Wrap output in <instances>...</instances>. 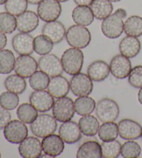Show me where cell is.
<instances>
[{
    "mask_svg": "<svg viewBox=\"0 0 142 158\" xmlns=\"http://www.w3.org/2000/svg\"><path fill=\"white\" fill-rule=\"evenodd\" d=\"M61 60L64 71L69 75H75L81 71L84 54L80 49L71 48L64 52Z\"/></svg>",
    "mask_w": 142,
    "mask_h": 158,
    "instance_id": "cell-1",
    "label": "cell"
},
{
    "mask_svg": "<svg viewBox=\"0 0 142 158\" xmlns=\"http://www.w3.org/2000/svg\"><path fill=\"white\" fill-rule=\"evenodd\" d=\"M56 121L53 116L50 114H40L31 124V131L38 138H44L54 134L58 126Z\"/></svg>",
    "mask_w": 142,
    "mask_h": 158,
    "instance_id": "cell-2",
    "label": "cell"
},
{
    "mask_svg": "<svg viewBox=\"0 0 142 158\" xmlns=\"http://www.w3.org/2000/svg\"><path fill=\"white\" fill-rule=\"evenodd\" d=\"M65 37L71 47L78 49L87 48L92 40L89 30L85 26L79 24L71 26L67 29Z\"/></svg>",
    "mask_w": 142,
    "mask_h": 158,
    "instance_id": "cell-3",
    "label": "cell"
},
{
    "mask_svg": "<svg viewBox=\"0 0 142 158\" xmlns=\"http://www.w3.org/2000/svg\"><path fill=\"white\" fill-rule=\"evenodd\" d=\"M95 111L97 118L102 123L115 121L120 114V109L117 102L108 98L98 102Z\"/></svg>",
    "mask_w": 142,
    "mask_h": 158,
    "instance_id": "cell-4",
    "label": "cell"
},
{
    "mask_svg": "<svg viewBox=\"0 0 142 158\" xmlns=\"http://www.w3.org/2000/svg\"><path fill=\"white\" fill-rule=\"evenodd\" d=\"M74 102L68 97H62L54 102L52 108L53 116L57 121L61 123L71 121L75 114Z\"/></svg>",
    "mask_w": 142,
    "mask_h": 158,
    "instance_id": "cell-5",
    "label": "cell"
},
{
    "mask_svg": "<svg viewBox=\"0 0 142 158\" xmlns=\"http://www.w3.org/2000/svg\"><path fill=\"white\" fill-rule=\"evenodd\" d=\"M124 19L114 13L103 20L101 31L108 39H116L121 36L124 31Z\"/></svg>",
    "mask_w": 142,
    "mask_h": 158,
    "instance_id": "cell-6",
    "label": "cell"
},
{
    "mask_svg": "<svg viewBox=\"0 0 142 158\" xmlns=\"http://www.w3.org/2000/svg\"><path fill=\"white\" fill-rule=\"evenodd\" d=\"M29 130L25 123L18 120L10 121L4 129L6 140L13 144L20 143L28 137Z\"/></svg>",
    "mask_w": 142,
    "mask_h": 158,
    "instance_id": "cell-7",
    "label": "cell"
},
{
    "mask_svg": "<svg viewBox=\"0 0 142 158\" xmlns=\"http://www.w3.org/2000/svg\"><path fill=\"white\" fill-rule=\"evenodd\" d=\"M61 13V4L57 0H42L38 4L37 14L45 23L57 20Z\"/></svg>",
    "mask_w": 142,
    "mask_h": 158,
    "instance_id": "cell-8",
    "label": "cell"
},
{
    "mask_svg": "<svg viewBox=\"0 0 142 158\" xmlns=\"http://www.w3.org/2000/svg\"><path fill=\"white\" fill-rule=\"evenodd\" d=\"M38 68L51 77L61 75L64 71L61 60L50 53L40 57L38 60Z\"/></svg>",
    "mask_w": 142,
    "mask_h": 158,
    "instance_id": "cell-9",
    "label": "cell"
},
{
    "mask_svg": "<svg viewBox=\"0 0 142 158\" xmlns=\"http://www.w3.org/2000/svg\"><path fill=\"white\" fill-rule=\"evenodd\" d=\"M70 89L76 96H87L93 91V82L88 75L85 73H78L71 79Z\"/></svg>",
    "mask_w": 142,
    "mask_h": 158,
    "instance_id": "cell-10",
    "label": "cell"
},
{
    "mask_svg": "<svg viewBox=\"0 0 142 158\" xmlns=\"http://www.w3.org/2000/svg\"><path fill=\"white\" fill-rule=\"evenodd\" d=\"M110 73L114 77L119 80L128 77L132 70L129 58L122 54H118L112 59L110 64Z\"/></svg>",
    "mask_w": 142,
    "mask_h": 158,
    "instance_id": "cell-11",
    "label": "cell"
},
{
    "mask_svg": "<svg viewBox=\"0 0 142 158\" xmlns=\"http://www.w3.org/2000/svg\"><path fill=\"white\" fill-rule=\"evenodd\" d=\"M119 135L123 139L136 140L141 137V125L133 120L125 118L118 123Z\"/></svg>",
    "mask_w": 142,
    "mask_h": 158,
    "instance_id": "cell-12",
    "label": "cell"
},
{
    "mask_svg": "<svg viewBox=\"0 0 142 158\" xmlns=\"http://www.w3.org/2000/svg\"><path fill=\"white\" fill-rule=\"evenodd\" d=\"M19 153L24 158H38L42 156V143L37 138L27 137L20 143Z\"/></svg>",
    "mask_w": 142,
    "mask_h": 158,
    "instance_id": "cell-13",
    "label": "cell"
},
{
    "mask_svg": "<svg viewBox=\"0 0 142 158\" xmlns=\"http://www.w3.org/2000/svg\"><path fill=\"white\" fill-rule=\"evenodd\" d=\"M29 101L38 111L42 113L51 110L54 105L53 97L45 90L33 92L29 97Z\"/></svg>",
    "mask_w": 142,
    "mask_h": 158,
    "instance_id": "cell-14",
    "label": "cell"
},
{
    "mask_svg": "<svg viewBox=\"0 0 142 158\" xmlns=\"http://www.w3.org/2000/svg\"><path fill=\"white\" fill-rule=\"evenodd\" d=\"M38 64L34 57L30 55H20L15 60V72L24 78H29L37 71Z\"/></svg>",
    "mask_w": 142,
    "mask_h": 158,
    "instance_id": "cell-15",
    "label": "cell"
},
{
    "mask_svg": "<svg viewBox=\"0 0 142 158\" xmlns=\"http://www.w3.org/2000/svg\"><path fill=\"white\" fill-rule=\"evenodd\" d=\"M34 39L31 35L20 32L13 38L12 46L20 55H30L34 52Z\"/></svg>",
    "mask_w": 142,
    "mask_h": 158,
    "instance_id": "cell-16",
    "label": "cell"
},
{
    "mask_svg": "<svg viewBox=\"0 0 142 158\" xmlns=\"http://www.w3.org/2000/svg\"><path fill=\"white\" fill-rule=\"evenodd\" d=\"M58 135L64 142L68 144L78 142L82 137V132L78 124L72 121L64 122L60 126Z\"/></svg>",
    "mask_w": 142,
    "mask_h": 158,
    "instance_id": "cell-17",
    "label": "cell"
},
{
    "mask_svg": "<svg viewBox=\"0 0 142 158\" xmlns=\"http://www.w3.org/2000/svg\"><path fill=\"white\" fill-rule=\"evenodd\" d=\"M42 151L45 155L55 157L61 155L65 149L64 141L59 135H50L43 138L42 141Z\"/></svg>",
    "mask_w": 142,
    "mask_h": 158,
    "instance_id": "cell-18",
    "label": "cell"
},
{
    "mask_svg": "<svg viewBox=\"0 0 142 158\" xmlns=\"http://www.w3.org/2000/svg\"><path fill=\"white\" fill-rule=\"evenodd\" d=\"M39 16L31 10H26L17 18V29L22 33L29 34L39 25Z\"/></svg>",
    "mask_w": 142,
    "mask_h": 158,
    "instance_id": "cell-19",
    "label": "cell"
},
{
    "mask_svg": "<svg viewBox=\"0 0 142 158\" xmlns=\"http://www.w3.org/2000/svg\"><path fill=\"white\" fill-rule=\"evenodd\" d=\"M66 32L64 24L57 20L46 23L42 29V34L48 37L54 44L62 42L66 36Z\"/></svg>",
    "mask_w": 142,
    "mask_h": 158,
    "instance_id": "cell-20",
    "label": "cell"
},
{
    "mask_svg": "<svg viewBox=\"0 0 142 158\" xmlns=\"http://www.w3.org/2000/svg\"><path fill=\"white\" fill-rule=\"evenodd\" d=\"M70 89V84L66 78L61 75L50 79L47 91L53 98L58 99L66 96Z\"/></svg>",
    "mask_w": 142,
    "mask_h": 158,
    "instance_id": "cell-21",
    "label": "cell"
},
{
    "mask_svg": "<svg viewBox=\"0 0 142 158\" xmlns=\"http://www.w3.org/2000/svg\"><path fill=\"white\" fill-rule=\"evenodd\" d=\"M141 42L137 38L127 36L119 43V49L122 55L131 59L137 56L141 50Z\"/></svg>",
    "mask_w": 142,
    "mask_h": 158,
    "instance_id": "cell-22",
    "label": "cell"
},
{
    "mask_svg": "<svg viewBox=\"0 0 142 158\" xmlns=\"http://www.w3.org/2000/svg\"><path fill=\"white\" fill-rule=\"evenodd\" d=\"M110 66L101 60L94 61L87 68V75L92 81L97 82L104 81L110 75Z\"/></svg>",
    "mask_w": 142,
    "mask_h": 158,
    "instance_id": "cell-23",
    "label": "cell"
},
{
    "mask_svg": "<svg viewBox=\"0 0 142 158\" xmlns=\"http://www.w3.org/2000/svg\"><path fill=\"white\" fill-rule=\"evenodd\" d=\"M72 17L76 24L82 26H89L94 20L91 8L89 6H77L74 8L72 13Z\"/></svg>",
    "mask_w": 142,
    "mask_h": 158,
    "instance_id": "cell-24",
    "label": "cell"
},
{
    "mask_svg": "<svg viewBox=\"0 0 142 158\" xmlns=\"http://www.w3.org/2000/svg\"><path fill=\"white\" fill-rule=\"evenodd\" d=\"M78 158L102 157L101 146L96 141H87L79 147L76 154Z\"/></svg>",
    "mask_w": 142,
    "mask_h": 158,
    "instance_id": "cell-25",
    "label": "cell"
},
{
    "mask_svg": "<svg viewBox=\"0 0 142 158\" xmlns=\"http://www.w3.org/2000/svg\"><path fill=\"white\" fill-rule=\"evenodd\" d=\"M78 126L82 134L87 137H94L99 132L100 123L99 119L89 114L81 117L78 121Z\"/></svg>",
    "mask_w": 142,
    "mask_h": 158,
    "instance_id": "cell-26",
    "label": "cell"
},
{
    "mask_svg": "<svg viewBox=\"0 0 142 158\" xmlns=\"http://www.w3.org/2000/svg\"><path fill=\"white\" fill-rule=\"evenodd\" d=\"M90 8L94 18L99 20H104L113 11V5L109 0H93Z\"/></svg>",
    "mask_w": 142,
    "mask_h": 158,
    "instance_id": "cell-27",
    "label": "cell"
},
{
    "mask_svg": "<svg viewBox=\"0 0 142 158\" xmlns=\"http://www.w3.org/2000/svg\"><path fill=\"white\" fill-rule=\"evenodd\" d=\"M96 106L95 100L88 96L79 97L74 101L76 113L82 116L91 114L95 110Z\"/></svg>",
    "mask_w": 142,
    "mask_h": 158,
    "instance_id": "cell-28",
    "label": "cell"
},
{
    "mask_svg": "<svg viewBox=\"0 0 142 158\" xmlns=\"http://www.w3.org/2000/svg\"><path fill=\"white\" fill-rule=\"evenodd\" d=\"M4 86L7 91L20 95L25 91L26 82L24 78L20 75H10L4 80Z\"/></svg>",
    "mask_w": 142,
    "mask_h": 158,
    "instance_id": "cell-29",
    "label": "cell"
},
{
    "mask_svg": "<svg viewBox=\"0 0 142 158\" xmlns=\"http://www.w3.org/2000/svg\"><path fill=\"white\" fill-rule=\"evenodd\" d=\"M124 32L127 36L140 37L142 36V18L132 15L124 23Z\"/></svg>",
    "mask_w": 142,
    "mask_h": 158,
    "instance_id": "cell-30",
    "label": "cell"
},
{
    "mask_svg": "<svg viewBox=\"0 0 142 158\" xmlns=\"http://www.w3.org/2000/svg\"><path fill=\"white\" fill-rule=\"evenodd\" d=\"M37 111L31 103H23L18 108L17 116L25 124H31L38 116Z\"/></svg>",
    "mask_w": 142,
    "mask_h": 158,
    "instance_id": "cell-31",
    "label": "cell"
},
{
    "mask_svg": "<svg viewBox=\"0 0 142 158\" xmlns=\"http://www.w3.org/2000/svg\"><path fill=\"white\" fill-rule=\"evenodd\" d=\"M98 135L102 141L116 140L119 135L118 125L114 122L103 123L99 127Z\"/></svg>",
    "mask_w": 142,
    "mask_h": 158,
    "instance_id": "cell-32",
    "label": "cell"
},
{
    "mask_svg": "<svg viewBox=\"0 0 142 158\" xmlns=\"http://www.w3.org/2000/svg\"><path fill=\"white\" fill-rule=\"evenodd\" d=\"M15 64V57L12 51L0 50V74H9L14 69Z\"/></svg>",
    "mask_w": 142,
    "mask_h": 158,
    "instance_id": "cell-33",
    "label": "cell"
},
{
    "mask_svg": "<svg viewBox=\"0 0 142 158\" xmlns=\"http://www.w3.org/2000/svg\"><path fill=\"white\" fill-rule=\"evenodd\" d=\"M34 51L38 55L43 56L49 54L53 48L54 43L43 34L34 38Z\"/></svg>",
    "mask_w": 142,
    "mask_h": 158,
    "instance_id": "cell-34",
    "label": "cell"
},
{
    "mask_svg": "<svg viewBox=\"0 0 142 158\" xmlns=\"http://www.w3.org/2000/svg\"><path fill=\"white\" fill-rule=\"evenodd\" d=\"M50 81L49 76L42 70L35 71L29 77V84L31 89L35 91H40L47 89Z\"/></svg>",
    "mask_w": 142,
    "mask_h": 158,
    "instance_id": "cell-35",
    "label": "cell"
},
{
    "mask_svg": "<svg viewBox=\"0 0 142 158\" xmlns=\"http://www.w3.org/2000/svg\"><path fill=\"white\" fill-rule=\"evenodd\" d=\"M17 29V18L8 12L0 13V31L10 34Z\"/></svg>",
    "mask_w": 142,
    "mask_h": 158,
    "instance_id": "cell-36",
    "label": "cell"
},
{
    "mask_svg": "<svg viewBox=\"0 0 142 158\" xmlns=\"http://www.w3.org/2000/svg\"><path fill=\"white\" fill-rule=\"evenodd\" d=\"M101 146L103 158H116L121 155V144L118 141H103Z\"/></svg>",
    "mask_w": 142,
    "mask_h": 158,
    "instance_id": "cell-37",
    "label": "cell"
},
{
    "mask_svg": "<svg viewBox=\"0 0 142 158\" xmlns=\"http://www.w3.org/2000/svg\"><path fill=\"white\" fill-rule=\"evenodd\" d=\"M28 3L27 0H7L4 6L5 10L11 15L18 17L27 10Z\"/></svg>",
    "mask_w": 142,
    "mask_h": 158,
    "instance_id": "cell-38",
    "label": "cell"
},
{
    "mask_svg": "<svg viewBox=\"0 0 142 158\" xmlns=\"http://www.w3.org/2000/svg\"><path fill=\"white\" fill-rule=\"evenodd\" d=\"M141 152V146L133 140H128L121 146V155L124 158H136Z\"/></svg>",
    "mask_w": 142,
    "mask_h": 158,
    "instance_id": "cell-39",
    "label": "cell"
},
{
    "mask_svg": "<svg viewBox=\"0 0 142 158\" xmlns=\"http://www.w3.org/2000/svg\"><path fill=\"white\" fill-rule=\"evenodd\" d=\"M20 98L18 94L10 91H6L0 95V105L7 110H13L18 107Z\"/></svg>",
    "mask_w": 142,
    "mask_h": 158,
    "instance_id": "cell-40",
    "label": "cell"
},
{
    "mask_svg": "<svg viewBox=\"0 0 142 158\" xmlns=\"http://www.w3.org/2000/svg\"><path fill=\"white\" fill-rule=\"evenodd\" d=\"M128 82L135 89L142 88V66H136L128 75Z\"/></svg>",
    "mask_w": 142,
    "mask_h": 158,
    "instance_id": "cell-41",
    "label": "cell"
},
{
    "mask_svg": "<svg viewBox=\"0 0 142 158\" xmlns=\"http://www.w3.org/2000/svg\"><path fill=\"white\" fill-rule=\"evenodd\" d=\"M10 121L11 114L9 112V110H6L0 105V130L4 129Z\"/></svg>",
    "mask_w": 142,
    "mask_h": 158,
    "instance_id": "cell-42",
    "label": "cell"
},
{
    "mask_svg": "<svg viewBox=\"0 0 142 158\" xmlns=\"http://www.w3.org/2000/svg\"><path fill=\"white\" fill-rule=\"evenodd\" d=\"M7 44V37L3 32L0 31V50H3Z\"/></svg>",
    "mask_w": 142,
    "mask_h": 158,
    "instance_id": "cell-43",
    "label": "cell"
},
{
    "mask_svg": "<svg viewBox=\"0 0 142 158\" xmlns=\"http://www.w3.org/2000/svg\"><path fill=\"white\" fill-rule=\"evenodd\" d=\"M78 6H90L93 0H73Z\"/></svg>",
    "mask_w": 142,
    "mask_h": 158,
    "instance_id": "cell-44",
    "label": "cell"
},
{
    "mask_svg": "<svg viewBox=\"0 0 142 158\" xmlns=\"http://www.w3.org/2000/svg\"><path fill=\"white\" fill-rule=\"evenodd\" d=\"M114 13H116L117 15H119L120 17L122 18L123 19H124V18H126L127 17V15H128L127 11L125 9H116V11L114 12Z\"/></svg>",
    "mask_w": 142,
    "mask_h": 158,
    "instance_id": "cell-45",
    "label": "cell"
},
{
    "mask_svg": "<svg viewBox=\"0 0 142 158\" xmlns=\"http://www.w3.org/2000/svg\"><path fill=\"white\" fill-rule=\"evenodd\" d=\"M42 1V0H27V2H28L29 4H34V5L39 4Z\"/></svg>",
    "mask_w": 142,
    "mask_h": 158,
    "instance_id": "cell-46",
    "label": "cell"
},
{
    "mask_svg": "<svg viewBox=\"0 0 142 158\" xmlns=\"http://www.w3.org/2000/svg\"><path fill=\"white\" fill-rule=\"evenodd\" d=\"M138 100L139 103L142 105V88L139 89L138 93Z\"/></svg>",
    "mask_w": 142,
    "mask_h": 158,
    "instance_id": "cell-47",
    "label": "cell"
},
{
    "mask_svg": "<svg viewBox=\"0 0 142 158\" xmlns=\"http://www.w3.org/2000/svg\"><path fill=\"white\" fill-rule=\"evenodd\" d=\"M6 2H7V0H0V5L5 4Z\"/></svg>",
    "mask_w": 142,
    "mask_h": 158,
    "instance_id": "cell-48",
    "label": "cell"
},
{
    "mask_svg": "<svg viewBox=\"0 0 142 158\" xmlns=\"http://www.w3.org/2000/svg\"><path fill=\"white\" fill-rule=\"evenodd\" d=\"M109 1H110L111 2H119L121 1V0H109Z\"/></svg>",
    "mask_w": 142,
    "mask_h": 158,
    "instance_id": "cell-49",
    "label": "cell"
},
{
    "mask_svg": "<svg viewBox=\"0 0 142 158\" xmlns=\"http://www.w3.org/2000/svg\"><path fill=\"white\" fill-rule=\"evenodd\" d=\"M57 1H58L59 2H66L67 1H69V0H57Z\"/></svg>",
    "mask_w": 142,
    "mask_h": 158,
    "instance_id": "cell-50",
    "label": "cell"
},
{
    "mask_svg": "<svg viewBox=\"0 0 142 158\" xmlns=\"http://www.w3.org/2000/svg\"><path fill=\"white\" fill-rule=\"evenodd\" d=\"M0 157H1V152H0Z\"/></svg>",
    "mask_w": 142,
    "mask_h": 158,
    "instance_id": "cell-51",
    "label": "cell"
},
{
    "mask_svg": "<svg viewBox=\"0 0 142 158\" xmlns=\"http://www.w3.org/2000/svg\"><path fill=\"white\" fill-rule=\"evenodd\" d=\"M141 138H142V134H141Z\"/></svg>",
    "mask_w": 142,
    "mask_h": 158,
    "instance_id": "cell-52",
    "label": "cell"
}]
</instances>
